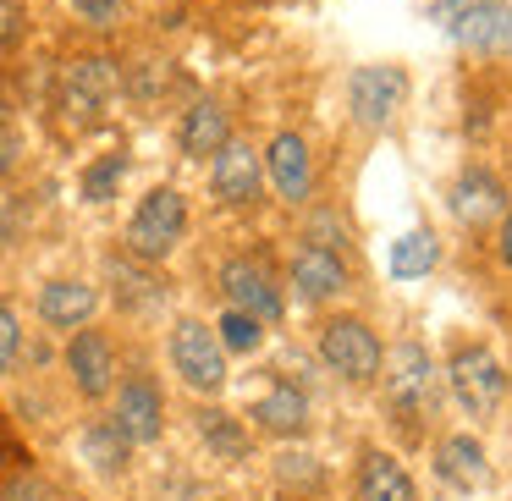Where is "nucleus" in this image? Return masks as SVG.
Segmentation results:
<instances>
[{"mask_svg": "<svg viewBox=\"0 0 512 501\" xmlns=\"http://www.w3.org/2000/svg\"><path fill=\"white\" fill-rule=\"evenodd\" d=\"M116 89H122V67L111 56H72L61 67V111L72 127H94L111 111Z\"/></svg>", "mask_w": 512, "mask_h": 501, "instance_id": "f257e3e1", "label": "nucleus"}, {"mask_svg": "<svg viewBox=\"0 0 512 501\" xmlns=\"http://www.w3.org/2000/svg\"><path fill=\"white\" fill-rule=\"evenodd\" d=\"M182 232H188V204H182V193L155 188V193H144V204L127 221V248L138 259H166L182 243Z\"/></svg>", "mask_w": 512, "mask_h": 501, "instance_id": "f03ea898", "label": "nucleus"}, {"mask_svg": "<svg viewBox=\"0 0 512 501\" xmlns=\"http://www.w3.org/2000/svg\"><path fill=\"white\" fill-rule=\"evenodd\" d=\"M171 364H177V375L188 380L193 391H204V397H215V391L226 386V347L215 331H204L199 320H177V331H171Z\"/></svg>", "mask_w": 512, "mask_h": 501, "instance_id": "7ed1b4c3", "label": "nucleus"}, {"mask_svg": "<svg viewBox=\"0 0 512 501\" xmlns=\"http://www.w3.org/2000/svg\"><path fill=\"white\" fill-rule=\"evenodd\" d=\"M408 100V72L380 61V67H358L347 78V111H353L358 127H386L391 116Z\"/></svg>", "mask_w": 512, "mask_h": 501, "instance_id": "20e7f679", "label": "nucleus"}, {"mask_svg": "<svg viewBox=\"0 0 512 501\" xmlns=\"http://www.w3.org/2000/svg\"><path fill=\"white\" fill-rule=\"evenodd\" d=\"M320 353H325V364L342 380H353V386L380 380V342L364 320H331L320 331Z\"/></svg>", "mask_w": 512, "mask_h": 501, "instance_id": "39448f33", "label": "nucleus"}, {"mask_svg": "<svg viewBox=\"0 0 512 501\" xmlns=\"http://www.w3.org/2000/svg\"><path fill=\"white\" fill-rule=\"evenodd\" d=\"M446 34L479 56H512V0H485L446 17Z\"/></svg>", "mask_w": 512, "mask_h": 501, "instance_id": "423d86ee", "label": "nucleus"}, {"mask_svg": "<svg viewBox=\"0 0 512 501\" xmlns=\"http://www.w3.org/2000/svg\"><path fill=\"white\" fill-rule=\"evenodd\" d=\"M215 166H210V188H215V199H226V204H248L259 193V177H265V160L254 155V149L243 144V138H226L221 149H215Z\"/></svg>", "mask_w": 512, "mask_h": 501, "instance_id": "0eeeda50", "label": "nucleus"}, {"mask_svg": "<svg viewBox=\"0 0 512 501\" xmlns=\"http://www.w3.org/2000/svg\"><path fill=\"white\" fill-rule=\"evenodd\" d=\"M452 386L468 413H490L501 402V391H507V375H501V364L485 347H468V353L452 358Z\"/></svg>", "mask_w": 512, "mask_h": 501, "instance_id": "6e6552de", "label": "nucleus"}, {"mask_svg": "<svg viewBox=\"0 0 512 501\" xmlns=\"http://www.w3.org/2000/svg\"><path fill=\"white\" fill-rule=\"evenodd\" d=\"M160 419H166V402H160V391L149 386L144 375L127 380V386L116 391V413H111V424L127 435V446H149V441L160 435Z\"/></svg>", "mask_w": 512, "mask_h": 501, "instance_id": "1a4fd4ad", "label": "nucleus"}, {"mask_svg": "<svg viewBox=\"0 0 512 501\" xmlns=\"http://www.w3.org/2000/svg\"><path fill=\"white\" fill-rule=\"evenodd\" d=\"M259 160H265L270 182H276V193H281L287 204L309 199V188H314V166H309V144H303L298 133H276V138H270V149H265Z\"/></svg>", "mask_w": 512, "mask_h": 501, "instance_id": "9d476101", "label": "nucleus"}, {"mask_svg": "<svg viewBox=\"0 0 512 501\" xmlns=\"http://www.w3.org/2000/svg\"><path fill=\"white\" fill-rule=\"evenodd\" d=\"M221 287H226V298H232V309L254 314V320H276L281 314L276 281H270L265 265H254V259H232V265L221 270Z\"/></svg>", "mask_w": 512, "mask_h": 501, "instance_id": "9b49d317", "label": "nucleus"}, {"mask_svg": "<svg viewBox=\"0 0 512 501\" xmlns=\"http://www.w3.org/2000/svg\"><path fill=\"white\" fill-rule=\"evenodd\" d=\"M67 369H72V380H78L83 397H105L111 380H116L111 342H105L100 331H78V336H72V347H67Z\"/></svg>", "mask_w": 512, "mask_h": 501, "instance_id": "f8f14e48", "label": "nucleus"}, {"mask_svg": "<svg viewBox=\"0 0 512 501\" xmlns=\"http://www.w3.org/2000/svg\"><path fill=\"white\" fill-rule=\"evenodd\" d=\"M292 287L303 292V298H336V292L347 287V265L336 259V248L325 243H303L298 254H292Z\"/></svg>", "mask_w": 512, "mask_h": 501, "instance_id": "ddd939ff", "label": "nucleus"}, {"mask_svg": "<svg viewBox=\"0 0 512 501\" xmlns=\"http://www.w3.org/2000/svg\"><path fill=\"white\" fill-rule=\"evenodd\" d=\"M94 309H100V292H94L89 281H50V287L39 292V314H45V325H56V331L89 325Z\"/></svg>", "mask_w": 512, "mask_h": 501, "instance_id": "4468645a", "label": "nucleus"}, {"mask_svg": "<svg viewBox=\"0 0 512 501\" xmlns=\"http://www.w3.org/2000/svg\"><path fill=\"white\" fill-rule=\"evenodd\" d=\"M452 210H457V221L479 226V221L507 210V193H501V182L490 177V171H463V177L452 182Z\"/></svg>", "mask_w": 512, "mask_h": 501, "instance_id": "2eb2a0df", "label": "nucleus"}, {"mask_svg": "<svg viewBox=\"0 0 512 501\" xmlns=\"http://www.w3.org/2000/svg\"><path fill=\"white\" fill-rule=\"evenodd\" d=\"M358 490H364V501H419L413 479L402 474V463L386 452H369L364 463H358Z\"/></svg>", "mask_w": 512, "mask_h": 501, "instance_id": "dca6fc26", "label": "nucleus"}, {"mask_svg": "<svg viewBox=\"0 0 512 501\" xmlns=\"http://www.w3.org/2000/svg\"><path fill=\"white\" fill-rule=\"evenodd\" d=\"M226 138H232V122H226V111L215 100H199L188 116H182V155L204 160V155H215Z\"/></svg>", "mask_w": 512, "mask_h": 501, "instance_id": "f3484780", "label": "nucleus"}, {"mask_svg": "<svg viewBox=\"0 0 512 501\" xmlns=\"http://www.w3.org/2000/svg\"><path fill=\"white\" fill-rule=\"evenodd\" d=\"M435 474L457 490L479 485V479H485V446H479L474 435H446L441 452H435Z\"/></svg>", "mask_w": 512, "mask_h": 501, "instance_id": "a211bd4d", "label": "nucleus"}, {"mask_svg": "<svg viewBox=\"0 0 512 501\" xmlns=\"http://www.w3.org/2000/svg\"><path fill=\"white\" fill-rule=\"evenodd\" d=\"M424 397H430V358L419 347H397L391 353V402L402 413H413Z\"/></svg>", "mask_w": 512, "mask_h": 501, "instance_id": "6ab92c4d", "label": "nucleus"}, {"mask_svg": "<svg viewBox=\"0 0 512 501\" xmlns=\"http://www.w3.org/2000/svg\"><path fill=\"white\" fill-rule=\"evenodd\" d=\"M254 419H259V430H270V435H298L303 419H309V397H303L298 386H276L254 402Z\"/></svg>", "mask_w": 512, "mask_h": 501, "instance_id": "aec40b11", "label": "nucleus"}, {"mask_svg": "<svg viewBox=\"0 0 512 501\" xmlns=\"http://www.w3.org/2000/svg\"><path fill=\"white\" fill-rule=\"evenodd\" d=\"M435 259H441V243H435V232H402L397 243H391V276L397 281H419L435 270Z\"/></svg>", "mask_w": 512, "mask_h": 501, "instance_id": "412c9836", "label": "nucleus"}, {"mask_svg": "<svg viewBox=\"0 0 512 501\" xmlns=\"http://www.w3.org/2000/svg\"><path fill=\"white\" fill-rule=\"evenodd\" d=\"M199 435L210 441L215 457H226V463L248 457V435L237 430V419H232V413H221V408H204V413H199Z\"/></svg>", "mask_w": 512, "mask_h": 501, "instance_id": "4be33fe9", "label": "nucleus"}, {"mask_svg": "<svg viewBox=\"0 0 512 501\" xmlns=\"http://www.w3.org/2000/svg\"><path fill=\"white\" fill-rule=\"evenodd\" d=\"M83 457H89L94 468H105V474H116V468L127 463V435L116 430V424H94V430L83 435Z\"/></svg>", "mask_w": 512, "mask_h": 501, "instance_id": "5701e85b", "label": "nucleus"}, {"mask_svg": "<svg viewBox=\"0 0 512 501\" xmlns=\"http://www.w3.org/2000/svg\"><path fill=\"white\" fill-rule=\"evenodd\" d=\"M259 325H265V320H254V314H243V309H226L215 331H221L226 353H254V347L265 342V331H259Z\"/></svg>", "mask_w": 512, "mask_h": 501, "instance_id": "b1692460", "label": "nucleus"}, {"mask_svg": "<svg viewBox=\"0 0 512 501\" xmlns=\"http://www.w3.org/2000/svg\"><path fill=\"white\" fill-rule=\"evenodd\" d=\"M72 12L83 17L89 28H116L127 17V0H67Z\"/></svg>", "mask_w": 512, "mask_h": 501, "instance_id": "393cba45", "label": "nucleus"}, {"mask_svg": "<svg viewBox=\"0 0 512 501\" xmlns=\"http://www.w3.org/2000/svg\"><path fill=\"white\" fill-rule=\"evenodd\" d=\"M28 34V6L23 0H0V50H17Z\"/></svg>", "mask_w": 512, "mask_h": 501, "instance_id": "a878e982", "label": "nucleus"}, {"mask_svg": "<svg viewBox=\"0 0 512 501\" xmlns=\"http://www.w3.org/2000/svg\"><path fill=\"white\" fill-rule=\"evenodd\" d=\"M116 182H122V155L116 160H105V166H94L89 177H83V193H89V199H111V188Z\"/></svg>", "mask_w": 512, "mask_h": 501, "instance_id": "bb28decb", "label": "nucleus"}, {"mask_svg": "<svg viewBox=\"0 0 512 501\" xmlns=\"http://www.w3.org/2000/svg\"><path fill=\"white\" fill-rule=\"evenodd\" d=\"M12 353H17V314H12V303H0V375H6Z\"/></svg>", "mask_w": 512, "mask_h": 501, "instance_id": "cd10ccee", "label": "nucleus"}, {"mask_svg": "<svg viewBox=\"0 0 512 501\" xmlns=\"http://www.w3.org/2000/svg\"><path fill=\"white\" fill-rule=\"evenodd\" d=\"M6 501H50V490L39 485V479H17V485L6 490Z\"/></svg>", "mask_w": 512, "mask_h": 501, "instance_id": "c85d7f7f", "label": "nucleus"}, {"mask_svg": "<svg viewBox=\"0 0 512 501\" xmlns=\"http://www.w3.org/2000/svg\"><path fill=\"white\" fill-rule=\"evenodd\" d=\"M463 6H485V0H435V6H430V17H435V23H446V17H452V12H463Z\"/></svg>", "mask_w": 512, "mask_h": 501, "instance_id": "c756f323", "label": "nucleus"}, {"mask_svg": "<svg viewBox=\"0 0 512 501\" xmlns=\"http://www.w3.org/2000/svg\"><path fill=\"white\" fill-rule=\"evenodd\" d=\"M501 259L512 265V215H501Z\"/></svg>", "mask_w": 512, "mask_h": 501, "instance_id": "7c9ffc66", "label": "nucleus"}, {"mask_svg": "<svg viewBox=\"0 0 512 501\" xmlns=\"http://www.w3.org/2000/svg\"><path fill=\"white\" fill-rule=\"evenodd\" d=\"M0 127H6V89H0Z\"/></svg>", "mask_w": 512, "mask_h": 501, "instance_id": "2f4dec72", "label": "nucleus"}, {"mask_svg": "<svg viewBox=\"0 0 512 501\" xmlns=\"http://www.w3.org/2000/svg\"><path fill=\"white\" fill-rule=\"evenodd\" d=\"M0 457H6V441H0Z\"/></svg>", "mask_w": 512, "mask_h": 501, "instance_id": "473e14b6", "label": "nucleus"}]
</instances>
